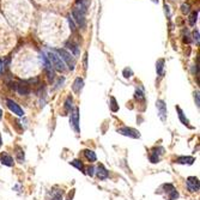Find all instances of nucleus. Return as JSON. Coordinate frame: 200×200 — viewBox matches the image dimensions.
Returning a JSON list of instances; mask_svg holds the SVG:
<instances>
[{"instance_id": "obj_17", "label": "nucleus", "mask_w": 200, "mask_h": 200, "mask_svg": "<svg viewBox=\"0 0 200 200\" xmlns=\"http://www.w3.org/2000/svg\"><path fill=\"white\" fill-rule=\"evenodd\" d=\"M83 85H84V82H83V79L82 78H76V80H74V83L72 85V89H73V91L76 93H80V90L83 89Z\"/></svg>"}, {"instance_id": "obj_29", "label": "nucleus", "mask_w": 200, "mask_h": 200, "mask_svg": "<svg viewBox=\"0 0 200 200\" xmlns=\"http://www.w3.org/2000/svg\"><path fill=\"white\" fill-rule=\"evenodd\" d=\"M193 39H194V41H195L197 45H199V31L198 30H195L193 32Z\"/></svg>"}, {"instance_id": "obj_11", "label": "nucleus", "mask_w": 200, "mask_h": 200, "mask_svg": "<svg viewBox=\"0 0 200 200\" xmlns=\"http://www.w3.org/2000/svg\"><path fill=\"white\" fill-rule=\"evenodd\" d=\"M41 60L43 61L45 64V69H46L47 74H48V78H49V80H53L54 79V71H53V66H52V64L50 61L48 60V58H47L45 54H41Z\"/></svg>"}, {"instance_id": "obj_16", "label": "nucleus", "mask_w": 200, "mask_h": 200, "mask_svg": "<svg viewBox=\"0 0 200 200\" xmlns=\"http://www.w3.org/2000/svg\"><path fill=\"white\" fill-rule=\"evenodd\" d=\"M176 110H177V113H179V117H180V120H181V122L183 123L185 126H188L189 128H194L193 126H191V125H189V120H188V119L186 117L185 113L182 112V109H181V108H180V107H176Z\"/></svg>"}, {"instance_id": "obj_14", "label": "nucleus", "mask_w": 200, "mask_h": 200, "mask_svg": "<svg viewBox=\"0 0 200 200\" xmlns=\"http://www.w3.org/2000/svg\"><path fill=\"white\" fill-rule=\"evenodd\" d=\"M96 175H97V177L100 179V180H106V179H108V176H109V173H108V170L104 168V165L103 164H98L97 165V168H96Z\"/></svg>"}, {"instance_id": "obj_26", "label": "nucleus", "mask_w": 200, "mask_h": 200, "mask_svg": "<svg viewBox=\"0 0 200 200\" xmlns=\"http://www.w3.org/2000/svg\"><path fill=\"white\" fill-rule=\"evenodd\" d=\"M72 103H73V100L71 97H67V100L65 102V110L66 112H71L72 110Z\"/></svg>"}, {"instance_id": "obj_34", "label": "nucleus", "mask_w": 200, "mask_h": 200, "mask_svg": "<svg viewBox=\"0 0 200 200\" xmlns=\"http://www.w3.org/2000/svg\"><path fill=\"white\" fill-rule=\"evenodd\" d=\"M84 66H85V69L88 67V54L85 53V55H84Z\"/></svg>"}, {"instance_id": "obj_4", "label": "nucleus", "mask_w": 200, "mask_h": 200, "mask_svg": "<svg viewBox=\"0 0 200 200\" xmlns=\"http://www.w3.org/2000/svg\"><path fill=\"white\" fill-rule=\"evenodd\" d=\"M11 88L17 91V93H19V95H22V96H26V95H29L30 93V88H29V85L26 84V83H24V82H19V83H11Z\"/></svg>"}, {"instance_id": "obj_32", "label": "nucleus", "mask_w": 200, "mask_h": 200, "mask_svg": "<svg viewBox=\"0 0 200 200\" xmlns=\"http://www.w3.org/2000/svg\"><path fill=\"white\" fill-rule=\"evenodd\" d=\"M86 174H88L89 176H93V174H95V168H93V165L88 168V173H86Z\"/></svg>"}, {"instance_id": "obj_3", "label": "nucleus", "mask_w": 200, "mask_h": 200, "mask_svg": "<svg viewBox=\"0 0 200 200\" xmlns=\"http://www.w3.org/2000/svg\"><path fill=\"white\" fill-rule=\"evenodd\" d=\"M69 123H71V127L73 128V131L76 132V133H80V126H79V109H78V108H73V110H71Z\"/></svg>"}, {"instance_id": "obj_25", "label": "nucleus", "mask_w": 200, "mask_h": 200, "mask_svg": "<svg viewBox=\"0 0 200 200\" xmlns=\"http://www.w3.org/2000/svg\"><path fill=\"white\" fill-rule=\"evenodd\" d=\"M66 46L69 47V49H71V52L74 54L76 56H78V55H79V50H78V47L76 46V45H73V43H69V42Z\"/></svg>"}, {"instance_id": "obj_9", "label": "nucleus", "mask_w": 200, "mask_h": 200, "mask_svg": "<svg viewBox=\"0 0 200 200\" xmlns=\"http://www.w3.org/2000/svg\"><path fill=\"white\" fill-rule=\"evenodd\" d=\"M156 107L158 109V115H160V119L164 122L167 120V115H168V110H167V104L164 103V101L158 100L156 102Z\"/></svg>"}, {"instance_id": "obj_30", "label": "nucleus", "mask_w": 200, "mask_h": 200, "mask_svg": "<svg viewBox=\"0 0 200 200\" xmlns=\"http://www.w3.org/2000/svg\"><path fill=\"white\" fill-rule=\"evenodd\" d=\"M181 11H182L183 13H189V5H188V4H183V5L181 6Z\"/></svg>"}, {"instance_id": "obj_36", "label": "nucleus", "mask_w": 200, "mask_h": 200, "mask_svg": "<svg viewBox=\"0 0 200 200\" xmlns=\"http://www.w3.org/2000/svg\"><path fill=\"white\" fill-rule=\"evenodd\" d=\"M2 69H4V62H2V60L0 59V73L2 72Z\"/></svg>"}, {"instance_id": "obj_22", "label": "nucleus", "mask_w": 200, "mask_h": 200, "mask_svg": "<svg viewBox=\"0 0 200 200\" xmlns=\"http://www.w3.org/2000/svg\"><path fill=\"white\" fill-rule=\"evenodd\" d=\"M76 7L78 10H80V11H83V12H86V8H88V2H86V0H77V6Z\"/></svg>"}, {"instance_id": "obj_15", "label": "nucleus", "mask_w": 200, "mask_h": 200, "mask_svg": "<svg viewBox=\"0 0 200 200\" xmlns=\"http://www.w3.org/2000/svg\"><path fill=\"white\" fill-rule=\"evenodd\" d=\"M176 163L179 164H193L195 162V158L194 157H189V156H181L176 158Z\"/></svg>"}, {"instance_id": "obj_5", "label": "nucleus", "mask_w": 200, "mask_h": 200, "mask_svg": "<svg viewBox=\"0 0 200 200\" xmlns=\"http://www.w3.org/2000/svg\"><path fill=\"white\" fill-rule=\"evenodd\" d=\"M164 154V149L161 146H156L152 150H150V154H149V160L151 163H158L161 161V156Z\"/></svg>"}, {"instance_id": "obj_1", "label": "nucleus", "mask_w": 200, "mask_h": 200, "mask_svg": "<svg viewBox=\"0 0 200 200\" xmlns=\"http://www.w3.org/2000/svg\"><path fill=\"white\" fill-rule=\"evenodd\" d=\"M48 60L50 61L52 66L59 72H65L66 71V65L64 64L61 58L56 54L55 50H48Z\"/></svg>"}, {"instance_id": "obj_31", "label": "nucleus", "mask_w": 200, "mask_h": 200, "mask_svg": "<svg viewBox=\"0 0 200 200\" xmlns=\"http://www.w3.org/2000/svg\"><path fill=\"white\" fill-rule=\"evenodd\" d=\"M194 101H195V104H197V107H199L200 98H199V93H198V91H194Z\"/></svg>"}, {"instance_id": "obj_6", "label": "nucleus", "mask_w": 200, "mask_h": 200, "mask_svg": "<svg viewBox=\"0 0 200 200\" xmlns=\"http://www.w3.org/2000/svg\"><path fill=\"white\" fill-rule=\"evenodd\" d=\"M72 16H73L74 22L78 24V26L84 28L85 26V13L84 12L80 11V10H78L77 7H74L73 8V11H72Z\"/></svg>"}, {"instance_id": "obj_27", "label": "nucleus", "mask_w": 200, "mask_h": 200, "mask_svg": "<svg viewBox=\"0 0 200 200\" xmlns=\"http://www.w3.org/2000/svg\"><path fill=\"white\" fill-rule=\"evenodd\" d=\"M134 97H136V100H138V101H144V100H145L144 93H143L141 90H136V93H134Z\"/></svg>"}, {"instance_id": "obj_12", "label": "nucleus", "mask_w": 200, "mask_h": 200, "mask_svg": "<svg viewBox=\"0 0 200 200\" xmlns=\"http://www.w3.org/2000/svg\"><path fill=\"white\" fill-rule=\"evenodd\" d=\"M0 162L6 167H13V164H15L13 157L10 154H7V152H1L0 154Z\"/></svg>"}, {"instance_id": "obj_10", "label": "nucleus", "mask_w": 200, "mask_h": 200, "mask_svg": "<svg viewBox=\"0 0 200 200\" xmlns=\"http://www.w3.org/2000/svg\"><path fill=\"white\" fill-rule=\"evenodd\" d=\"M186 185L189 192H198L199 191V180L195 176H189L186 180Z\"/></svg>"}, {"instance_id": "obj_38", "label": "nucleus", "mask_w": 200, "mask_h": 200, "mask_svg": "<svg viewBox=\"0 0 200 200\" xmlns=\"http://www.w3.org/2000/svg\"><path fill=\"white\" fill-rule=\"evenodd\" d=\"M2 145V140H1V136H0V146Z\"/></svg>"}, {"instance_id": "obj_23", "label": "nucleus", "mask_w": 200, "mask_h": 200, "mask_svg": "<svg viewBox=\"0 0 200 200\" xmlns=\"http://www.w3.org/2000/svg\"><path fill=\"white\" fill-rule=\"evenodd\" d=\"M197 21H198V11H194V12H192L191 13V16H189V19H188V22H189V25H195V23H197Z\"/></svg>"}, {"instance_id": "obj_18", "label": "nucleus", "mask_w": 200, "mask_h": 200, "mask_svg": "<svg viewBox=\"0 0 200 200\" xmlns=\"http://www.w3.org/2000/svg\"><path fill=\"white\" fill-rule=\"evenodd\" d=\"M83 154H84V157L86 158V161L90 162V163H93V162H96V160H97V157H96V154L93 152V150H84V151H83Z\"/></svg>"}, {"instance_id": "obj_13", "label": "nucleus", "mask_w": 200, "mask_h": 200, "mask_svg": "<svg viewBox=\"0 0 200 200\" xmlns=\"http://www.w3.org/2000/svg\"><path fill=\"white\" fill-rule=\"evenodd\" d=\"M62 189H56L53 188L50 189L47 194V199L48 200H62Z\"/></svg>"}, {"instance_id": "obj_2", "label": "nucleus", "mask_w": 200, "mask_h": 200, "mask_svg": "<svg viewBox=\"0 0 200 200\" xmlns=\"http://www.w3.org/2000/svg\"><path fill=\"white\" fill-rule=\"evenodd\" d=\"M55 52H56V54L61 58V60L64 61V64H65L71 71L74 69V67H76V59L72 56V54L69 53V52H67L66 49H56Z\"/></svg>"}, {"instance_id": "obj_7", "label": "nucleus", "mask_w": 200, "mask_h": 200, "mask_svg": "<svg viewBox=\"0 0 200 200\" xmlns=\"http://www.w3.org/2000/svg\"><path fill=\"white\" fill-rule=\"evenodd\" d=\"M117 133H120V134H122V136H126V137H130V138H133V139L140 138L139 131L134 130V128H131V127H121V128H117Z\"/></svg>"}, {"instance_id": "obj_24", "label": "nucleus", "mask_w": 200, "mask_h": 200, "mask_svg": "<svg viewBox=\"0 0 200 200\" xmlns=\"http://www.w3.org/2000/svg\"><path fill=\"white\" fill-rule=\"evenodd\" d=\"M109 106H110V109H112L113 113H116L119 110V104L116 103L115 97H110V104Z\"/></svg>"}, {"instance_id": "obj_19", "label": "nucleus", "mask_w": 200, "mask_h": 200, "mask_svg": "<svg viewBox=\"0 0 200 200\" xmlns=\"http://www.w3.org/2000/svg\"><path fill=\"white\" fill-rule=\"evenodd\" d=\"M16 151V158H17V161L19 162V163H23L24 162V151L22 147L19 146H16L15 149Z\"/></svg>"}, {"instance_id": "obj_20", "label": "nucleus", "mask_w": 200, "mask_h": 200, "mask_svg": "<svg viewBox=\"0 0 200 200\" xmlns=\"http://www.w3.org/2000/svg\"><path fill=\"white\" fill-rule=\"evenodd\" d=\"M156 71H157V74L158 76H163V71H164V60L160 59L157 64H156Z\"/></svg>"}, {"instance_id": "obj_28", "label": "nucleus", "mask_w": 200, "mask_h": 200, "mask_svg": "<svg viewBox=\"0 0 200 200\" xmlns=\"http://www.w3.org/2000/svg\"><path fill=\"white\" fill-rule=\"evenodd\" d=\"M122 74H123V77L125 78H131L132 76H133V72H132V69H125L122 71Z\"/></svg>"}, {"instance_id": "obj_35", "label": "nucleus", "mask_w": 200, "mask_h": 200, "mask_svg": "<svg viewBox=\"0 0 200 200\" xmlns=\"http://www.w3.org/2000/svg\"><path fill=\"white\" fill-rule=\"evenodd\" d=\"M164 8H165V13H167V16L169 17V16H170V12H169V6H168V5H164Z\"/></svg>"}, {"instance_id": "obj_8", "label": "nucleus", "mask_w": 200, "mask_h": 200, "mask_svg": "<svg viewBox=\"0 0 200 200\" xmlns=\"http://www.w3.org/2000/svg\"><path fill=\"white\" fill-rule=\"evenodd\" d=\"M6 106H7L8 109L17 116H24V110L19 107V104H17L13 100L7 98V100H6Z\"/></svg>"}, {"instance_id": "obj_33", "label": "nucleus", "mask_w": 200, "mask_h": 200, "mask_svg": "<svg viewBox=\"0 0 200 200\" xmlns=\"http://www.w3.org/2000/svg\"><path fill=\"white\" fill-rule=\"evenodd\" d=\"M69 28H71V30H72V31L76 30V28H74V22L72 21V18H71V17L69 18Z\"/></svg>"}, {"instance_id": "obj_37", "label": "nucleus", "mask_w": 200, "mask_h": 200, "mask_svg": "<svg viewBox=\"0 0 200 200\" xmlns=\"http://www.w3.org/2000/svg\"><path fill=\"white\" fill-rule=\"evenodd\" d=\"M1 117H2V110L0 109V120H1Z\"/></svg>"}, {"instance_id": "obj_21", "label": "nucleus", "mask_w": 200, "mask_h": 200, "mask_svg": "<svg viewBox=\"0 0 200 200\" xmlns=\"http://www.w3.org/2000/svg\"><path fill=\"white\" fill-rule=\"evenodd\" d=\"M73 167H76L77 169H79L80 171H83V173H85V168H84V164H83V162L80 161V160H74V161L69 162Z\"/></svg>"}]
</instances>
